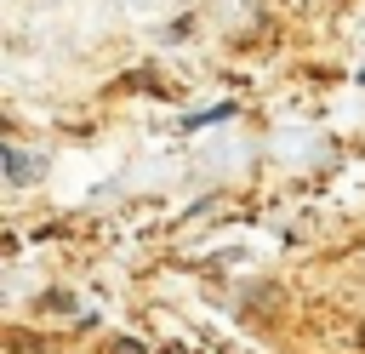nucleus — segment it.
<instances>
[{
    "instance_id": "1",
    "label": "nucleus",
    "mask_w": 365,
    "mask_h": 354,
    "mask_svg": "<svg viewBox=\"0 0 365 354\" xmlns=\"http://www.w3.org/2000/svg\"><path fill=\"white\" fill-rule=\"evenodd\" d=\"M6 177H11V183H29V177H34V160L17 154V148H6Z\"/></svg>"
},
{
    "instance_id": "2",
    "label": "nucleus",
    "mask_w": 365,
    "mask_h": 354,
    "mask_svg": "<svg viewBox=\"0 0 365 354\" xmlns=\"http://www.w3.org/2000/svg\"><path fill=\"white\" fill-rule=\"evenodd\" d=\"M211 120H234V108H205V114H188V120H182V126H188V131H194V126H211Z\"/></svg>"
}]
</instances>
